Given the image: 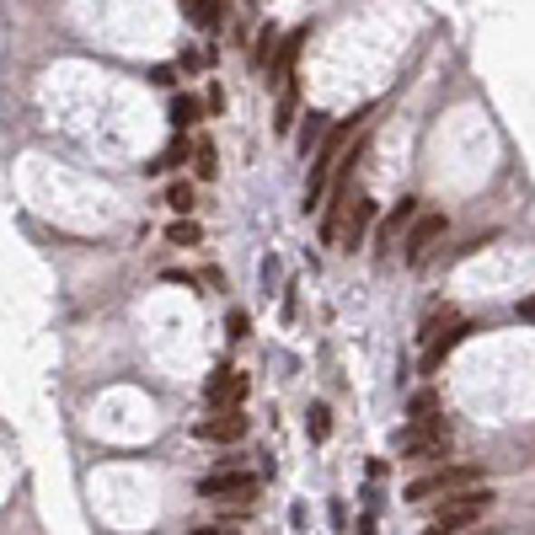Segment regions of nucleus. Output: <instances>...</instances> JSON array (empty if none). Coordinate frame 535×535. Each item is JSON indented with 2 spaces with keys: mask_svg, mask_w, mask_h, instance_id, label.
<instances>
[{
  "mask_svg": "<svg viewBox=\"0 0 535 535\" xmlns=\"http://www.w3.org/2000/svg\"><path fill=\"white\" fill-rule=\"evenodd\" d=\"M482 482V466H439V472L428 476H413L407 487H402V498L407 503H444V498H455V492H466V487H476Z\"/></svg>",
  "mask_w": 535,
  "mask_h": 535,
  "instance_id": "nucleus-1",
  "label": "nucleus"
},
{
  "mask_svg": "<svg viewBox=\"0 0 535 535\" xmlns=\"http://www.w3.org/2000/svg\"><path fill=\"white\" fill-rule=\"evenodd\" d=\"M327 129H332V123H327V113H305V129H300V150L310 156V145H316V139H327Z\"/></svg>",
  "mask_w": 535,
  "mask_h": 535,
  "instance_id": "nucleus-14",
  "label": "nucleus"
},
{
  "mask_svg": "<svg viewBox=\"0 0 535 535\" xmlns=\"http://www.w3.org/2000/svg\"><path fill=\"white\" fill-rule=\"evenodd\" d=\"M198 236H204V231H198L193 220H177V225L167 231V241H172V246H198Z\"/></svg>",
  "mask_w": 535,
  "mask_h": 535,
  "instance_id": "nucleus-18",
  "label": "nucleus"
},
{
  "mask_svg": "<svg viewBox=\"0 0 535 535\" xmlns=\"http://www.w3.org/2000/svg\"><path fill=\"white\" fill-rule=\"evenodd\" d=\"M241 434H246V417H241V407H231V413H215L198 423V439H209V444H236Z\"/></svg>",
  "mask_w": 535,
  "mask_h": 535,
  "instance_id": "nucleus-8",
  "label": "nucleus"
},
{
  "mask_svg": "<svg viewBox=\"0 0 535 535\" xmlns=\"http://www.w3.org/2000/svg\"><path fill=\"white\" fill-rule=\"evenodd\" d=\"M407 413H413V423H428V417H439V391H417Z\"/></svg>",
  "mask_w": 535,
  "mask_h": 535,
  "instance_id": "nucleus-15",
  "label": "nucleus"
},
{
  "mask_svg": "<svg viewBox=\"0 0 535 535\" xmlns=\"http://www.w3.org/2000/svg\"><path fill=\"white\" fill-rule=\"evenodd\" d=\"M204 396H209V407H215V413H231V407H241V396H246V375H241V369H225V364H220V369L209 375Z\"/></svg>",
  "mask_w": 535,
  "mask_h": 535,
  "instance_id": "nucleus-5",
  "label": "nucleus"
},
{
  "mask_svg": "<svg viewBox=\"0 0 535 535\" xmlns=\"http://www.w3.org/2000/svg\"><path fill=\"white\" fill-rule=\"evenodd\" d=\"M198 492H204V498H231V503H246V498H257V476L209 472L204 482H198Z\"/></svg>",
  "mask_w": 535,
  "mask_h": 535,
  "instance_id": "nucleus-6",
  "label": "nucleus"
},
{
  "mask_svg": "<svg viewBox=\"0 0 535 535\" xmlns=\"http://www.w3.org/2000/svg\"><path fill=\"white\" fill-rule=\"evenodd\" d=\"M187 535H231L225 525H204V530H187Z\"/></svg>",
  "mask_w": 535,
  "mask_h": 535,
  "instance_id": "nucleus-22",
  "label": "nucleus"
},
{
  "mask_svg": "<svg viewBox=\"0 0 535 535\" xmlns=\"http://www.w3.org/2000/svg\"><path fill=\"white\" fill-rule=\"evenodd\" d=\"M413 215H417V198H402V204L391 209V220H386V225H380V236H375V252H380V257H386V252L396 246V231H402V225H407Z\"/></svg>",
  "mask_w": 535,
  "mask_h": 535,
  "instance_id": "nucleus-9",
  "label": "nucleus"
},
{
  "mask_svg": "<svg viewBox=\"0 0 535 535\" xmlns=\"http://www.w3.org/2000/svg\"><path fill=\"white\" fill-rule=\"evenodd\" d=\"M369 225H375V198H354L349 204V215H343V252H354V246H364V236H369Z\"/></svg>",
  "mask_w": 535,
  "mask_h": 535,
  "instance_id": "nucleus-7",
  "label": "nucleus"
},
{
  "mask_svg": "<svg viewBox=\"0 0 535 535\" xmlns=\"http://www.w3.org/2000/svg\"><path fill=\"white\" fill-rule=\"evenodd\" d=\"M444 444H450V428H444V417L407 423V428L396 434V450H402V455H413V461H439V455H444Z\"/></svg>",
  "mask_w": 535,
  "mask_h": 535,
  "instance_id": "nucleus-3",
  "label": "nucleus"
},
{
  "mask_svg": "<svg viewBox=\"0 0 535 535\" xmlns=\"http://www.w3.org/2000/svg\"><path fill=\"white\" fill-rule=\"evenodd\" d=\"M482 535H492V530H482Z\"/></svg>",
  "mask_w": 535,
  "mask_h": 535,
  "instance_id": "nucleus-23",
  "label": "nucleus"
},
{
  "mask_svg": "<svg viewBox=\"0 0 535 535\" xmlns=\"http://www.w3.org/2000/svg\"><path fill=\"white\" fill-rule=\"evenodd\" d=\"M444 231H450V220H444V215H423L413 231H407V241H402V257H407L413 268H423V263L434 257V246L444 241Z\"/></svg>",
  "mask_w": 535,
  "mask_h": 535,
  "instance_id": "nucleus-4",
  "label": "nucleus"
},
{
  "mask_svg": "<svg viewBox=\"0 0 535 535\" xmlns=\"http://www.w3.org/2000/svg\"><path fill=\"white\" fill-rule=\"evenodd\" d=\"M520 321H530L535 327V300H520Z\"/></svg>",
  "mask_w": 535,
  "mask_h": 535,
  "instance_id": "nucleus-21",
  "label": "nucleus"
},
{
  "mask_svg": "<svg viewBox=\"0 0 535 535\" xmlns=\"http://www.w3.org/2000/svg\"><path fill=\"white\" fill-rule=\"evenodd\" d=\"M193 172H198V182H215V172H220V156H215V145H209V139H198V145H193Z\"/></svg>",
  "mask_w": 535,
  "mask_h": 535,
  "instance_id": "nucleus-12",
  "label": "nucleus"
},
{
  "mask_svg": "<svg viewBox=\"0 0 535 535\" xmlns=\"http://www.w3.org/2000/svg\"><path fill=\"white\" fill-rule=\"evenodd\" d=\"M231 338H246V310H231Z\"/></svg>",
  "mask_w": 535,
  "mask_h": 535,
  "instance_id": "nucleus-20",
  "label": "nucleus"
},
{
  "mask_svg": "<svg viewBox=\"0 0 535 535\" xmlns=\"http://www.w3.org/2000/svg\"><path fill=\"white\" fill-rule=\"evenodd\" d=\"M177 5L198 22V27H204V33H215V27H220V5H215V0H177Z\"/></svg>",
  "mask_w": 535,
  "mask_h": 535,
  "instance_id": "nucleus-11",
  "label": "nucleus"
},
{
  "mask_svg": "<svg viewBox=\"0 0 535 535\" xmlns=\"http://www.w3.org/2000/svg\"><path fill=\"white\" fill-rule=\"evenodd\" d=\"M204 119V102H198V97H187V91H182V97H172V129H193V123Z\"/></svg>",
  "mask_w": 535,
  "mask_h": 535,
  "instance_id": "nucleus-10",
  "label": "nucleus"
},
{
  "mask_svg": "<svg viewBox=\"0 0 535 535\" xmlns=\"http://www.w3.org/2000/svg\"><path fill=\"white\" fill-rule=\"evenodd\" d=\"M225 108V91L220 86H209V97H204V113H220Z\"/></svg>",
  "mask_w": 535,
  "mask_h": 535,
  "instance_id": "nucleus-19",
  "label": "nucleus"
},
{
  "mask_svg": "<svg viewBox=\"0 0 535 535\" xmlns=\"http://www.w3.org/2000/svg\"><path fill=\"white\" fill-rule=\"evenodd\" d=\"M182 161H193V145H187V139H172V145L150 161V172H172V167H182Z\"/></svg>",
  "mask_w": 535,
  "mask_h": 535,
  "instance_id": "nucleus-13",
  "label": "nucleus"
},
{
  "mask_svg": "<svg viewBox=\"0 0 535 535\" xmlns=\"http://www.w3.org/2000/svg\"><path fill=\"white\" fill-rule=\"evenodd\" d=\"M487 509H492V492L487 487H466V492L444 498V509L423 525V535H455V530H466V525H476Z\"/></svg>",
  "mask_w": 535,
  "mask_h": 535,
  "instance_id": "nucleus-2",
  "label": "nucleus"
},
{
  "mask_svg": "<svg viewBox=\"0 0 535 535\" xmlns=\"http://www.w3.org/2000/svg\"><path fill=\"white\" fill-rule=\"evenodd\" d=\"M167 204L187 220V215H193V182H172V187H167Z\"/></svg>",
  "mask_w": 535,
  "mask_h": 535,
  "instance_id": "nucleus-17",
  "label": "nucleus"
},
{
  "mask_svg": "<svg viewBox=\"0 0 535 535\" xmlns=\"http://www.w3.org/2000/svg\"><path fill=\"white\" fill-rule=\"evenodd\" d=\"M305 434H310V439H316V444H321V439H327V434H332V413H327V407H321V402H316V407H310V417H305Z\"/></svg>",
  "mask_w": 535,
  "mask_h": 535,
  "instance_id": "nucleus-16",
  "label": "nucleus"
}]
</instances>
